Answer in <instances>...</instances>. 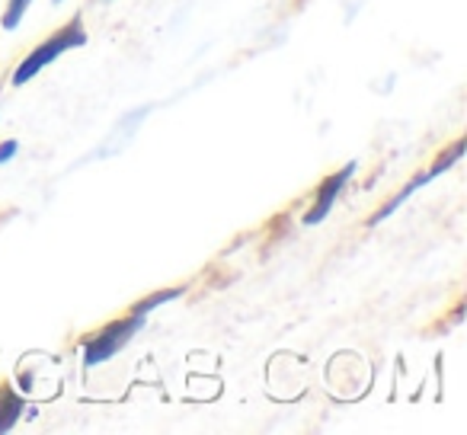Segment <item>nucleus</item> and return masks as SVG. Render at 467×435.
I'll use <instances>...</instances> for the list:
<instances>
[{"label":"nucleus","instance_id":"obj_9","mask_svg":"<svg viewBox=\"0 0 467 435\" xmlns=\"http://www.w3.org/2000/svg\"><path fill=\"white\" fill-rule=\"evenodd\" d=\"M16 150H20V144L14 141V138H10V141H4L0 144V167H4V163H10L16 157Z\"/></svg>","mask_w":467,"mask_h":435},{"label":"nucleus","instance_id":"obj_7","mask_svg":"<svg viewBox=\"0 0 467 435\" xmlns=\"http://www.w3.org/2000/svg\"><path fill=\"white\" fill-rule=\"evenodd\" d=\"M29 7H33V0H7V10H4V16H0V26L7 29V33L20 29V23Z\"/></svg>","mask_w":467,"mask_h":435},{"label":"nucleus","instance_id":"obj_1","mask_svg":"<svg viewBox=\"0 0 467 435\" xmlns=\"http://www.w3.org/2000/svg\"><path fill=\"white\" fill-rule=\"evenodd\" d=\"M80 46H87V29L80 26V16H74V20L67 23L65 29H58L52 39H46L39 48H36V52H29L26 58L20 61V67L14 71V80H10V84H14V87H26L29 80H33L36 74L42 71V67H48L52 61H58L65 52H71V48H80Z\"/></svg>","mask_w":467,"mask_h":435},{"label":"nucleus","instance_id":"obj_4","mask_svg":"<svg viewBox=\"0 0 467 435\" xmlns=\"http://www.w3.org/2000/svg\"><path fill=\"white\" fill-rule=\"evenodd\" d=\"M23 409H26V400H23L20 390H16L14 384H0V435L16 426Z\"/></svg>","mask_w":467,"mask_h":435},{"label":"nucleus","instance_id":"obj_5","mask_svg":"<svg viewBox=\"0 0 467 435\" xmlns=\"http://www.w3.org/2000/svg\"><path fill=\"white\" fill-rule=\"evenodd\" d=\"M426 173H422V176H416V180H410L407 182V186H403L400 189V192H397L394 195V199H388V202H384V205L381 208H378V214H371V228H375V224H381V222H388V218H390V214H394L397 212V208H400L403 205V202H407L410 199V195H413L416 192V189H422V186H426Z\"/></svg>","mask_w":467,"mask_h":435},{"label":"nucleus","instance_id":"obj_10","mask_svg":"<svg viewBox=\"0 0 467 435\" xmlns=\"http://www.w3.org/2000/svg\"><path fill=\"white\" fill-rule=\"evenodd\" d=\"M55 4H65V0H55Z\"/></svg>","mask_w":467,"mask_h":435},{"label":"nucleus","instance_id":"obj_8","mask_svg":"<svg viewBox=\"0 0 467 435\" xmlns=\"http://www.w3.org/2000/svg\"><path fill=\"white\" fill-rule=\"evenodd\" d=\"M186 292V288H167V292H157V295H150V298H144L138 307H131L135 314H141V317H148L154 307H161V305H167V301H176L180 295Z\"/></svg>","mask_w":467,"mask_h":435},{"label":"nucleus","instance_id":"obj_3","mask_svg":"<svg viewBox=\"0 0 467 435\" xmlns=\"http://www.w3.org/2000/svg\"><path fill=\"white\" fill-rule=\"evenodd\" d=\"M352 173H356V161L346 163L343 170H337V173L327 176V180L320 182L317 199H314V205L307 208V214H305V224H320V222H324L327 214L333 212V205H337V199H339V195H343L346 182L352 180Z\"/></svg>","mask_w":467,"mask_h":435},{"label":"nucleus","instance_id":"obj_6","mask_svg":"<svg viewBox=\"0 0 467 435\" xmlns=\"http://www.w3.org/2000/svg\"><path fill=\"white\" fill-rule=\"evenodd\" d=\"M464 148H467V141H464V138H458V141H454L451 148L445 150V154L435 157V163H432V170H429V173H426V180H435V176H439V173H445V170H451L454 163H458L461 157H464Z\"/></svg>","mask_w":467,"mask_h":435},{"label":"nucleus","instance_id":"obj_2","mask_svg":"<svg viewBox=\"0 0 467 435\" xmlns=\"http://www.w3.org/2000/svg\"><path fill=\"white\" fill-rule=\"evenodd\" d=\"M144 324H148V317H141V314L131 311L129 317L112 320L109 326H103L99 333H93V337L84 343V365L87 368H97L99 362H109L112 356H119V352L131 343V337H135Z\"/></svg>","mask_w":467,"mask_h":435}]
</instances>
